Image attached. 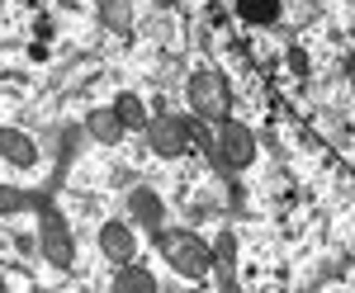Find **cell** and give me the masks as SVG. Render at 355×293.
<instances>
[{
  "instance_id": "cell-1",
  "label": "cell",
  "mask_w": 355,
  "mask_h": 293,
  "mask_svg": "<svg viewBox=\"0 0 355 293\" xmlns=\"http://www.w3.org/2000/svg\"><path fill=\"white\" fill-rule=\"evenodd\" d=\"M157 251H162V260L180 279H209L214 274V246L190 232V227H162L157 232Z\"/></svg>"
},
{
  "instance_id": "cell-2",
  "label": "cell",
  "mask_w": 355,
  "mask_h": 293,
  "mask_svg": "<svg viewBox=\"0 0 355 293\" xmlns=\"http://www.w3.org/2000/svg\"><path fill=\"white\" fill-rule=\"evenodd\" d=\"M185 105H190V114L199 118V123H227L232 118V90H227V80L214 71V66H199V71H190V80H185Z\"/></svg>"
},
{
  "instance_id": "cell-3",
  "label": "cell",
  "mask_w": 355,
  "mask_h": 293,
  "mask_svg": "<svg viewBox=\"0 0 355 293\" xmlns=\"http://www.w3.org/2000/svg\"><path fill=\"white\" fill-rule=\"evenodd\" d=\"M142 137H147V147L157 152L162 161H175V157H185L194 147V123L190 118H180V114H152L147 118V128H142Z\"/></svg>"
},
{
  "instance_id": "cell-4",
  "label": "cell",
  "mask_w": 355,
  "mask_h": 293,
  "mask_svg": "<svg viewBox=\"0 0 355 293\" xmlns=\"http://www.w3.org/2000/svg\"><path fill=\"white\" fill-rule=\"evenodd\" d=\"M38 246H43V260H48L53 269H71V265H76V241H71V227H67L62 208H53V204H43V208H38Z\"/></svg>"
},
{
  "instance_id": "cell-5",
  "label": "cell",
  "mask_w": 355,
  "mask_h": 293,
  "mask_svg": "<svg viewBox=\"0 0 355 293\" xmlns=\"http://www.w3.org/2000/svg\"><path fill=\"white\" fill-rule=\"evenodd\" d=\"M214 157H218L223 170H246L251 161H256V133L242 128V123H218V133H214Z\"/></svg>"
},
{
  "instance_id": "cell-6",
  "label": "cell",
  "mask_w": 355,
  "mask_h": 293,
  "mask_svg": "<svg viewBox=\"0 0 355 293\" xmlns=\"http://www.w3.org/2000/svg\"><path fill=\"white\" fill-rule=\"evenodd\" d=\"M95 246H100V256H105L114 269L133 265V260H137V227L128 222V217H110V222H100Z\"/></svg>"
},
{
  "instance_id": "cell-7",
  "label": "cell",
  "mask_w": 355,
  "mask_h": 293,
  "mask_svg": "<svg viewBox=\"0 0 355 293\" xmlns=\"http://www.w3.org/2000/svg\"><path fill=\"white\" fill-rule=\"evenodd\" d=\"M123 208H128V222H133V227H147L152 237L166 227V204H162V194H157L152 185L128 189V204H123Z\"/></svg>"
},
{
  "instance_id": "cell-8",
  "label": "cell",
  "mask_w": 355,
  "mask_h": 293,
  "mask_svg": "<svg viewBox=\"0 0 355 293\" xmlns=\"http://www.w3.org/2000/svg\"><path fill=\"white\" fill-rule=\"evenodd\" d=\"M0 161L15 166V170H28L38 161V147L28 133H15V128H0Z\"/></svg>"
},
{
  "instance_id": "cell-9",
  "label": "cell",
  "mask_w": 355,
  "mask_h": 293,
  "mask_svg": "<svg viewBox=\"0 0 355 293\" xmlns=\"http://www.w3.org/2000/svg\"><path fill=\"white\" fill-rule=\"evenodd\" d=\"M85 128H90V137L100 142V147H119L123 142V123H119V114H114V105L110 109H90V118H85Z\"/></svg>"
},
{
  "instance_id": "cell-10",
  "label": "cell",
  "mask_w": 355,
  "mask_h": 293,
  "mask_svg": "<svg viewBox=\"0 0 355 293\" xmlns=\"http://www.w3.org/2000/svg\"><path fill=\"white\" fill-rule=\"evenodd\" d=\"M114 293H162V284H157V274H152V269H142L133 260V265H119V269H114Z\"/></svg>"
},
{
  "instance_id": "cell-11",
  "label": "cell",
  "mask_w": 355,
  "mask_h": 293,
  "mask_svg": "<svg viewBox=\"0 0 355 293\" xmlns=\"http://www.w3.org/2000/svg\"><path fill=\"white\" fill-rule=\"evenodd\" d=\"M95 10H100L105 28H114V33L133 28V0H95Z\"/></svg>"
},
{
  "instance_id": "cell-12",
  "label": "cell",
  "mask_w": 355,
  "mask_h": 293,
  "mask_svg": "<svg viewBox=\"0 0 355 293\" xmlns=\"http://www.w3.org/2000/svg\"><path fill=\"white\" fill-rule=\"evenodd\" d=\"M114 114H119V123H123L128 133H142V128H147V118H152V114L142 109L137 95H119V100H114Z\"/></svg>"
},
{
  "instance_id": "cell-13",
  "label": "cell",
  "mask_w": 355,
  "mask_h": 293,
  "mask_svg": "<svg viewBox=\"0 0 355 293\" xmlns=\"http://www.w3.org/2000/svg\"><path fill=\"white\" fill-rule=\"evenodd\" d=\"M28 204H33V194H24V189H15V185H0V213H19Z\"/></svg>"
},
{
  "instance_id": "cell-14",
  "label": "cell",
  "mask_w": 355,
  "mask_h": 293,
  "mask_svg": "<svg viewBox=\"0 0 355 293\" xmlns=\"http://www.w3.org/2000/svg\"><path fill=\"white\" fill-rule=\"evenodd\" d=\"M232 256H237V241H232V237H218V241H214V260L223 265V284L232 279Z\"/></svg>"
},
{
  "instance_id": "cell-15",
  "label": "cell",
  "mask_w": 355,
  "mask_h": 293,
  "mask_svg": "<svg viewBox=\"0 0 355 293\" xmlns=\"http://www.w3.org/2000/svg\"><path fill=\"white\" fill-rule=\"evenodd\" d=\"M223 293H237V284H232V279H227V284H223Z\"/></svg>"
},
{
  "instance_id": "cell-16",
  "label": "cell",
  "mask_w": 355,
  "mask_h": 293,
  "mask_svg": "<svg viewBox=\"0 0 355 293\" xmlns=\"http://www.w3.org/2000/svg\"><path fill=\"white\" fill-rule=\"evenodd\" d=\"M0 293H10V284H5V279H0Z\"/></svg>"
}]
</instances>
